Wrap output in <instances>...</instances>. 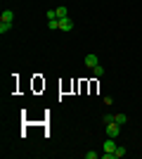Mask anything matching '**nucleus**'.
Here are the masks:
<instances>
[{"instance_id":"nucleus-11","label":"nucleus","mask_w":142,"mask_h":159,"mask_svg":"<svg viewBox=\"0 0 142 159\" xmlns=\"http://www.w3.org/2000/svg\"><path fill=\"white\" fill-rule=\"evenodd\" d=\"M90 71H93V76H104V66H102V64H97V66H93Z\"/></svg>"},{"instance_id":"nucleus-12","label":"nucleus","mask_w":142,"mask_h":159,"mask_svg":"<svg viewBox=\"0 0 142 159\" xmlns=\"http://www.w3.org/2000/svg\"><path fill=\"white\" fill-rule=\"evenodd\" d=\"M100 157V152H95V150H88V152H85V159H97Z\"/></svg>"},{"instance_id":"nucleus-4","label":"nucleus","mask_w":142,"mask_h":159,"mask_svg":"<svg viewBox=\"0 0 142 159\" xmlns=\"http://www.w3.org/2000/svg\"><path fill=\"white\" fill-rule=\"evenodd\" d=\"M59 31H74V19H59Z\"/></svg>"},{"instance_id":"nucleus-8","label":"nucleus","mask_w":142,"mask_h":159,"mask_svg":"<svg viewBox=\"0 0 142 159\" xmlns=\"http://www.w3.org/2000/svg\"><path fill=\"white\" fill-rule=\"evenodd\" d=\"M10 31H12V24H10V21H0V33L5 36V33H10Z\"/></svg>"},{"instance_id":"nucleus-10","label":"nucleus","mask_w":142,"mask_h":159,"mask_svg":"<svg viewBox=\"0 0 142 159\" xmlns=\"http://www.w3.org/2000/svg\"><path fill=\"white\" fill-rule=\"evenodd\" d=\"M47 29H50V31H57V29H59V19H47Z\"/></svg>"},{"instance_id":"nucleus-7","label":"nucleus","mask_w":142,"mask_h":159,"mask_svg":"<svg viewBox=\"0 0 142 159\" xmlns=\"http://www.w3.org/2000/svg\"><path fill=\"white\" fill-rule=\"evenodd\" d=\"M126 154H128V150H126L123 145H118V147H116V152H114V159H121V157H126Z\"/></svg>"},{"instance_id":"nucleus-3","label":"nucleus","mask_w":142,"mask_h":159,"mask_svg":"<svg viewBox=\"0 0 142 159\" xmlns=\"http://www.w3.org/2000/svg\"><path fill=\"white\" fill-rule=\"evenodd\" d=\"M97 64H100V57H97L95 52L85 55V66H88V69H93V66H97Z\"/></svg>"},{"instance_id":"nucleus-1","label":"nucleus","mask_w":142,"mask_h":159,"mask_svg":"<svg viewBox=\"0 0 142 159\" xmlns=\"http://www.w3.org/2000/svg\"><path fill=\"white\" fill-rule=\"evenodd\" d=\"M118 133H121V124L109 121L107 124V138H118Z\"/></svg>"},{"instance_id":"nucleus-9","label":"nucleus","mask_w":142,"mask_h":159,"mask_svg":"<svg viewBox=\"0 0 142 159\" xmlns=\"http://www.w3.org/2000/svg\"><path fill=\"white\" fill-rule=\"evenodd\" d=\"M114 121L123 126V124H128V114H114Z\"/></svg>"},{"instance_id":"nucleus-6","label":"nucleus","mask_w":142,"mask_h":159,"mask_svg":"<svg viewBox=\"0 0 142 159\" xmlns=\"http://www.w3.org/2000/svg\"><path fill=\"white\" fill-rule=\"evenodd\" d=\"M67 17H69V10L64 5H59L57 7V19H67Z\"/></svg>"},{"instance_id":"nucleus-14","label":"nucleus","mask_w":142,"mask_h":159,"mask_svg":"<svg viewBox=\"0 0 142 159\" xmlns=\"http://www.w3.org/2000/svg\"><path fill=\"white\" fill-rule=\"evenodd\" d=\"M102 121H104V126H107L109 121H114V114H104V116H102Z\"/></svg>"},{"instance_id":"nucleus-5","label":"nucleus","mask_w":142,"mask_h":159,"mask_svg":"<svg viewBox=\"0 0 142 159\" xmlns=\"http://www.w3.org/2000/svg\"><path fill=\"white\" fill-rule=\"evenodd\" d=\"M0 21H10V24H12V21H14V12H12V10H2Z\"/></svg>"},{"instance_id":"nucleus-13","label":"nucleus","mask_w":142,"mask_h":159,"mask_svg":"<svg viewBox=\"0 0 142 159\" xmlns=\"http://www.w3.org/2000/svg\"><path fill=\"white\" fill-rule=\"evenodd\" d=\"M45 19H57V10H47V12H45Z\"/></svg>"},{"instance_id":"nucleus-2","label":"nucleus","mask_w":142,"mask_h":159,"mask_svg":"<svg viewBox=\"0 0 142 159\" xmlns=\"http://www.w3.org/2000/svg\"><path fill=\"white\" fill-rule=\"evenodd\" d=\"M116 138H107L104 140V145H102V152H116Z\"/></svg>"}]
</instances>
